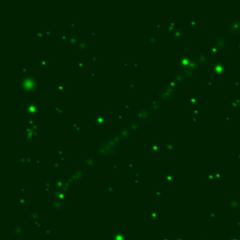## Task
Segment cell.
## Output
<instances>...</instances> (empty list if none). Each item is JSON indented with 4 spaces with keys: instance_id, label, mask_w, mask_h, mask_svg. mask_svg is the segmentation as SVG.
Instances as JSON below:
<instances>
[{
    "instance_id": "6da1fadb",
    "label": "cell",
    "mask_w": 240,
    "mask_h": 240,
    "mask_svg": "<svg viewBox=\"0 0 240 240\" xmlns=\"http://www.w3.org/2000/svg\"><path fill=\"white\" fill-rule=\"evenodd\" d=\"M38 82L34 74H26L18 81V87L24 93H34L38 88Z\"/></svg>"
},
{
    "instance_id": "7a4b0ae2",
    "label": "cell",
    "mask_w": 240,
    "mask_h": 240,
    "mask_svg": "<svg viewBox=\"0 0 240 240\" xmlns=\"http://www.w3.org/2000/svg\"><path fill=\"white\" fill-rule=\"evenodd\" d=\"M120 138L117 135V133L112 135L111 137H103L100 140V143L106 147L109 158H113L119 150V143H120Z\"/></svg>"
},
{
    "instance_id": "3957f363",
    "label": "cell",
    "mask_w": 240,
    "mask_h": 240,
    "mask_svg": "<svg viewBox=\"0 0 240 240\" xmlns=\"http://www.w3.org/2000/svg\"><path fill=\"white\" fill-rule=\"evenodd\" d=\"M154 117V111L151 108H136L135 119H137L140 123H149L153 120Z\"/></svg>"
},
{
    "instance_id": "277c9868",
    "label": "cell",
    "mask_w": 240,
    "mask_h": 240,
    "mask_svg": "<svg viewBox=\"0 0 240 240\" xmlns=\"http://www.w3.org/2000/svg\"><path fill=\"white\" fill-rule=\"evenodd\" d=\"M174 94H175V90L174 89H173V88H171V87H169V86H164V87H162L159 93H158V99L160 100V101H162V102H164V101H168V100H170V99H172L174 97Z\"/></svg>"
},
{
    "instance_id": "5b68a950",
    "label": "cell",
    "mask_w": 240,
    "mask_h": 240,
    "mask_svg": "<svg viewBox=\"0 0 240 240\" xmlns=\"http://www.w3.org/2000/svg\"><path fill=\"white\" fill-rule=\"evenodd\" d=\"M84 177H85V171H84L83 169H81L80 167H78L73 173L70 175V177H69V182H70V183L80 182L81 180H83Z\"/></svg>"
},
{
    "instance_id": "8992f818",
    "label": "cell",
    "mask_w": 240,
    "mask_h": 240,
    "mask_svg": "<svg viewBox=\"0 0 240 240\" xmlns=\"http://www.w3.org/2000/svg\"><path fill=\"white\" fill-rule=\"evenodd\" d=\"M131 131L132 130L130 129L129 126V127L124 126L121 129H119V130L117 131V135L119 136L121 141H126V140H128L131 137Z\"/></svg>"
},
{
    "instance_id": "52a82bcc",
    "label": "cell",
    "mask_w": 240,
    "mask_h": 240,
    "mask_svg": "<svg viewBox=\"0 0 240 240\" xmlns=\"http://www.w3.org/2000/svg\"><path fill=\"white\" fill-rule=\"evenodd\" d=\"M106 123H107V116H106V114L104 113H102V112H99L95 115V124H97L99 127H102Z\"/></svg>"
},
{
    "instance_id": "ba28073f",
    "label": "cell",
    "mask_w": 240,
    "mask_h": 240,
    "mask_svg": "<svg viewBox=\"0 0 240 240\" xmlns=\"http://www.w3.org/2000/svg\"><path fill=\"white\" fill-rule=\"evenodd\" d=\"M25 111L27 114H37L38 113V106L36 102H27L25 106Z\"/></svg>"
},
{
    "instance_id": "9c48e42d",
    "label": "cell",
    "mask_w": 240,
    "mask_h": 240,
    "mask_svg": "<svg viewBox=\"0 0 240 240\" xmlns=\"http://www.w3.org/2000/svg\"><path fill=\"white\" fill-rule=\"evenodd\" d=\"M149 104H150V108L153 110V111H160L161 109V106H162V103L161 101L159 99H156V98H152L149 99Z\"/></svg>"
},
{
    "instance_id": "30bf717a",
    "label": "cell",
    "mask_w": 240,
    "mask_h": 240,
    "mask_svg": "<svg viewBox=\"0 0 240 240\" xmlns=\"http://www.w3.org/2000/svg\"><path fill=\"white\" fill-rule=\"evenodd\" d=\"M171 36H172V38L174 40V41H178L179 38L181 37H183V26H179V25H176L175 29L174 30L173 33H171Z\"/></svg>"
},
{
    "instance_id": "8fae6325",
    "label": "cell",
    "mask_w": 240,
    "mask_h": 240,
    "mask_svg": "<svg viewBox=\"0 0 240 240\" xmlns=\"http://www.w3.org/2000/svg\"><path fill=\"white\" fill-rule=\"evenodd\" d=\"M149 152L153 154L154 153L160 154L161 152V146H160V144H158V142H153L149 146Z\"/></svg>"
},
{
    "instance_id": "7c38bea8",
    "label": "cell",
    "mask_w": 240,
    "mask_h": 240,
    "mask_svg": "<svg viewBox=\"0 0 240 240\" xmlns=\"http://www.w3.org/2000/svg\"><path fill=\"white\" fill-rule=\"evenodd\" d=\"M85 166L89 169H94L95 167L97 166V161L93 159L92 157H87L85 160Z\"/></svg>"
},
{
    "instance_id": "4fadbf2b",
    "label": "cell",
    "mask_w": 240,
    "mask_h": 240,
    "mask_svg": "<svg viewBox=\"0 0 240 240\" xmlns=\"http://www.w3.org/2000/svg\"><path fill=\"white\" fill-rule=\"evenodd\" d=\"M163 179L168 183H174L175 177H174V174L172 172H166L165 174L163 175Z\"/></svg>"
},
{
    "instance_id": "5bb4252c",
    "label": "cell",
    "mask_w": 240,
    "mask_h": 240,
    "mask_svg": "<svg viewBox=\"0 0 240 240\" xmlns=\"http://www.w3.org/2000/svg\"><path fill=\"white\" fill-rule=\"evenodd\" d=\"M88 45L89 44H88V42L85 39H80L79 42H78V44H77V48L80 51H84V50H85V49L88 48Z\"/></svg>"
},
{
    "instance_id": "9a60e30c",
    "label": "cell",
    "mask_w": 240,
    "mask_h": 240,
    "mask_svg": "<svg viewBox=\"0 0 240 240\" xmlns=\"http://www.w3.org/2000/svg\"><path fill=\"white\" fill-rule=\"evenodd\" d=\"M129 128L130 129L132 130V131H136V132H138L139 130H140V122L137 120V119H133V121L130 123V125H129Z\"/></svg>"
},
{
    "instance_id": "2e32d148",
    "label": "cell",
    "mask_w": 240,
    "mask_h": 240,
    "mask_svg": "<svg viewBox=\"0 0 240 240\" xmlns=\"http://www.w3.org/2000/svg\"><path fill=\"white\" fill-rule=\"evenodd\" d=\"M164 148L168 153H174L175 151V145H174V142H169L168 141V142H166V145H165Z\"/></svg>"
},
{
    "instance_id": "e0dca14e",
    "label": "cell",
    "mask_w": 240,
    "mask_h": 240,
    "mask_svg": "<svg viewBox=\"0 0 240 240\" xmlns=\"http://www.w3.org/2000/svg\"><path fill=\"white\" fill-rule=\"evenodd\" d=\"M68 42H69V44H70L71 46H72V45H77L78 42H79L78 38H77V35H76L75 33L71 34L70 37H69V41H68Z\"/></svg>"
},
{
    "instance_id": "ac0fdd59",
    "label": "cell",
    "mask_w": 240,
    "mask_h": 240,
    "mask_svg": "<svg viewBox=\"0 0 240 240\" xmlns=\"http://www.w3.org/2000/svg\"><path fill=\"white\" fill-rule=\"evenodd\" d=\"M176 27V24L175 22H168L166 24V31L167 33H173L174 30Z\"/></svg>"
},
{
    "instance_id": "d6986e66",
    "label": "cell",
    "mask_w": 240,
    "mask_h": 240,
    "mask_svg": "<svg viewBox=\"0 0 240 240\" xmlns=\"http://www.w3.org/2000/svg\"><path fill=\"white\" fill-rule=\"evenodd\" d=\"M64 90H65V84L63 82L58 83L56 86V91L57 93H62L64 92Z\"/></svg>"
},
{
    "instance_id": "ffe728a7",
    "label": "cell",
    "mask_w": 240,
    "mask_h": 240,
    "mask_svg": "<svg viewBox=\"0 0 240 240\" xmlns=\"http://www.w3.org/2000/svg\"><path fill=\"white\" fill-rule=\"evenodd\" d=\"M158 41V36L156 34H150L149 35V44L150 45H155Z\"/></svg>"
},
{
    "instance_id": "44dd1931",
    "label": "cell",
    "mask_w": 240,
    "mask_h": 240,
    "mask_svg": "<svg viewBox=\"0 0 240 240\" xmlns=\"http://www.w3.org/2000/svg\"><path fill=\"white\" fill-rule=\"evenodd\" d=\"M188 61H189V60H188V57L183 56H180V57H179V60L177 61V63L180 64L181 66H185L186 64L188 63Z\"/></svg>"
},
{
    "instance_id": "7402d4cb",
    "label": "cell",
    "mask_w": 240,
    "mask_h": 240,
    "mask_svg": "<svg viewBox=\"0 0 240 240\" xmlns=\"http://www.w3.org/2000/svg\"><path fill=\"white\" fill-rule=\"evenodd\" d=\"M69 37H70V35H68L67 33H60V34H59V38H60V40H61L62 42H67V41H69Z\"/></svg>"
},
{
    "instance_id": "603a6c76",
    "label": "cell",
    "mask_w": 240,
    "mask_h": 240,
    "mask_svg": "<svg viewBox=\"0 0 240 240\" xmlns=\"http://www.w3.org/2000/svg\"><path fill=\"white\" fill-rule=\"evenodd\" d=\"M53 110H54V112L56 113V114H64V113H65L64 109H63L62 107H60V106H55V107L53 108Z\"/></svg>"
},
{
    "instance_id": "cb8c5ba5",
    "label": "cell",
    "mask_w": 240,
    "mask_h": 240,
    "mask_svg": "<svg viewBox=\"0 0 240 240\" xmlns=\"http://www.w3.org/2000/svg\"><path fill=\"white\" fill-rule=\"evenodd\" d=\"M35 36L37 38H43L45 37V31L43 29H37L35 31Z\"/></svg>"
},
{
    "instance_id": "d4e9b609",
    "label": "cell",
    "mask_w": 240,
    "mask_h": 240,
    "mask_svg": "<svg viewBox=\"0 0 240 240\" xmlns=\"http://www.w3.org/2000/svg\"><path fill=\"white\" fill-rule=\"evenodd\" d=\"M174 78L178 82V83H183L184 81H183V75L180 73V72H176V73L174 74Z\"/></svg>"
},
{
    "instance_id": "484cf974",
    "label": "cell",
    "mask_w": 240,
    "mask_h": 240,
    "mask_svg": "<svg viewBox=\"0 0 240 240\" xmlns=\"http://www.w3.org/2000/svg\"><path fill=\"white\" fill-rule=\"evenodd\" d=\"M72 130L74 132H80L82 130V127L79 123H73L72 124Z\"/></svg>"
},
{
    "instance_id": "4316f807",
    "label": "cell",
    "mask_w": 240,
    "mask_h": 240,
    "mask_svg": "<svg viewBox=\"0 0 240 240\" xmlns=\"http://www.w3.org/2000/svg\"><path fill=\"white\" fill-rule=\"evenodd\" d=\"M129 88L131 89V90H134L137 88V82L136 81H133V80H130L129 82Z\"/></svg>"
},
{
    "instance_id": "83f0119b",
    "label": "cell",
    "mask_w": 240,
    "mask_h": 240,
    "mask_svg": "<svg viewBox=\"0 0 240 240\" xmlns=\"http://www.w3.org/2000/svg\"><path fill=\"white\" fill-rule=\"evenodd\" d=\"M64 184H65V180H63V179H56V188H63V187H64Z\"/></svg>"
},
{
    "instance_id": "f1b7e54d",
    "label": "cell",
    "mask_w": 240,
    "mask_h": 240,
    "mask_svg": "<svg viewBox=\"0 0 240 240\" xmlns=\"http://www.w3.org/2000/svg\"><path fill=\"white\" fill-rule=\"evenodd\" d=\"M47 65H48V62H47V60L46 59H40L39 61H38V68H46L47 67Z\"/></svg>"
},
{
    "instance_id": "f546056e",
    "label": "cell",
    "mask_w": 240,
    "mask_h": 240,
    "mask_svg": "<svg viewBox=\"0 0 240 240\" xmlns=\"http://www.w3.org/2000/svg\"><path fill=\"white\" fill-rule=\"evenodd\" d=\"M119 169H120V165H119V163H118V162L113 161V162H112L111 163V170L112 171H118Z\"/></svg>"
},
{
    "instance_id": "4dcf8cb0",
    "label": "cell",
    "mask_w": 240,
    "mask_h": 240,
    "mask_svg": "<svg viewBox=\"0 0 240 240\" xmlns=\"http://www.w3.org/2000/svg\"><path fill=\"white\" fill-rule=\"evenodd\" d=\"M89 59H90V62L92 64H97L99 62V56L97 55H91L89 56Z\"/></svg>"
},
{
    "instance_id": "1f68e13d",
    "label": "cell",
    "mask_w": 240,
    "mask_h": 240,
    "mask_svg": "<svg viewBox=\"0 0 240 240\" xmlns=\"http://www.w3.org/2000/svg\"><path fill=\"white\" fill-rule=\"evenodd\" d=\"M51 188H52V181H51V180H48V181H46L45 184H44V189L47 190V191H49V190H51Z\"/></svg>"
},
{
    "instance_id": "d6a6232c",
    "label": "cell",
    "mask_w": 240,
    "mask_h": 240,
    "mask_svg": "<svg viewBox=\"0 0 240 240\" xmlns=\"http://www.w3.org/2000/svg\"><path fill=\"white\" fill-rule=\"evenodd\" d=\"M162 26H163V23H162L161 21H159V22H157V23L154 24V28H155V29H161Z\"/></svg>"
},
{
    "instance_id": "836d02e7",
    "label": "cell",
    "mask_w": 240,
    "mask_h": 240,
    "mask_svg": "<svg viewBox=\"0 0 240 240\" xmlns=\"http://www.w3.org/2000/svg\"><path fill=\"white\" fill-rule=\"evenodd\" d=\"M76 65H77V67H78V68H84V67H85V61L84 59H80V60H78V61H77Z\"/></svg>"
},
{
    "instance_id": "e575fe53",
    "label": "cell",
    "mask_w": 240,
    "mask_h": 240,
    "mask_svg": "<svg viewBox=\"0 0 240 240\" xmlns=\"http://www.w3.org/2000/svg\"><path fill=\"white\" fill-rule=\"evenodd\" d=\"M68 24H69L72 29H76V27H77V22H76V21H71V22L68 23Z\"/></svg>"
},
{
    "instance_id": "d590c367",
    "label": "cell",
    "mask_w": 240,
    "mask_h": 240,
    "mask_svg": "<svg viewBox=\"0 0 240 240\" xmlns=\"http://www.w3.org/2000/svg\"><path fill=\"white\" fill-rule=\"evenodd\" d=\"M98 34H99L98 30H90L89 31V37L90 38H96L98 36Z\"/></svg>"
},
{
    "instance_id": "8d00e7d4",
    "label": "cell",
    "mask_w": 240,
    "mask_h": 240,
    "mask_svg": "<svg viewBox=\"0 0 240 240\" xmlns=\"http://www.w3.org/2000/svg\"><path fill=\"white\" fill-rule=\"evenodd\" d=\"M123 109H124V111H130V110H131V106L129 105V103L125 102V103L123 104Z\"/></svg>"
},
{
    "instance_id": "74e56055",
    "label": "cell",
    "mask_w": 240,
    "mask_h": 240,
    "mask_svg": "<svg viewBox=\"0 0 240 240\" xmlns=\"http://www.w3.org/2000/svg\"><path fill=\"white\" fill-rule=\"evenodd\" d=\"M106 190H107L109 193H113V192H114V188H113L112 185H107V186H106Z\"/></svg>"
},
{
    "instance_id": "f35d334b",
    "label": "cell",
    "mask_w": 240,
    "mask_h": 240,
    "mask_svg": "<svg viewBox=\"0 0 240 240\" xmlns=\"http://www.w3.org/2000/svg\"><path fill=\"white\" fill-rule=\"evenodd\" d=\"M52 165H53V167H54L56 170H59V169H60V162H58V161H53V162H52Z\"/></svg>"
},
{
    "instance_id": "ab89813d",
    "label": "cell",
    "mask_w": 240,
    "mask_h": 240,
    "mask_svg": "<svg viewBox=\"0 0 240 240\" xmlns=\"http://www.w3.org/2000/svg\"><path fill=\"white\" fill-rule=\"evenodd\" d=\"M21 72H22V73H24V75L29 74V69H28V68H23V69L21 70Z\"/></svg>"
},
{
    "instance_id": "60d3db41",
    "label": "cell",
    "mask_w": 240,
    "mask_h": 240,
    "mask_svg": "<svg viewBox=\"0 0 240 240\" xmlns=\"http://www.w3.org/2000/svg\"><path fill=\"white\" fill-rule=\"evenodd\" d=\"M53 35L51 30H45V38H51Z\"/></svg>"
},
{
    "instance_id": "b9f144b4",
    "label": "cell",
    "mask_w": 240,
    "mask_h": 240,
    "mask_svg": "<svg viewBox=\"0 0 240 240\" xmlns=\"http://www.w3.org/2000/svg\"><path fill=\"white\" fill-rule=\"evenodd\" d=\"M133 176H135V178H140L141 176V172L140 171H135L133 173Z\"/></svg>"
},
{
    "instance_id": "7bdbcfd3",
    "label": "cell",
    "mask_w": 240,
    "mask_h": 240,
    "mask_svg": "<svg viewBox=\"0 0 240 240\" xmlns=\"http://www.w3.org/2000/svg\"><path fill=\"white\" fill-rule=\"evenodd\" d=\"M34 161H35L36 165H38H38H39V164H40V163L42 162V160H41L40 158H36V159L34 160Z\"/></svg>"
},
{
    "instance_id": "ee69618b",
    "label": "cell",
    "mask_w": 240,
    "mask_h": 240,
    "mask_svg": "<svg viewBox=\"0 0 240 240\" xmlns=\"http://www.w3.org/2000/svg\"><path fill=\"white\" fill-rule=\"evenodd\" d=\"M132 67H133V68H137V69H139V68L141 67V64H140L139 62H133V63H132Z\"/></svg>"
},
{
    "instance_id": "f6af8a7d",
    "label": "cell",
    "mask_w": 240,
    "mask_h": 240,
    "mask_svg": "<svg viewBox=\"0 0 240 240\" xmlns=\"http://www.w3.org/2000/svg\"><path fill=\"white\" fill-rule=\"evenodd\" d=\"M161 194H162V190H161L160 188H159L158 190L155 191V195H156V196H161Z\"/></svg>"
},
{
    "instance_id": "bcb514c9",
    "label": "cell",
    "mask_w": 240,
    "mask_h": 240,
    "mask_svg": "<svg viewBox=\"0 0 240 240\" xmlns=\"http://www.w3.org/2000/svg\"><path fill=\"white\" fill-rule=\"evenodd\" d=\"M56 154H58L59 156L61 155V156H63V154H64V150L63 149H56Z\"/></svg>"
},
{
    "instance_id": "7dc6e473",
    "label": "cell",
    "mask_w": 240,
    "mask_h": 240,
    "mask_svg": "<svg viewBox=\"0 0 240 240\" xmlns=\"http://www.w3.org/2000/svg\"><path fill=\"white\" fill-rule=\"evenodd\" d=\"M31 140H32V139H31L30 137H27V136H25V137H24V142H25L26 144H29Z\"/></svg>"
},
{
    "instance_id": "c3c4849f",
    "label": "cell",
    "mask_w": 240,
    "mask_h": 240,
    "mask_svg": "<svg viewBox=\"0 0 240 240\" xmlns=\"http://www.w3.org/2000/svg\"><path fill=\"white\" fill-rule=\"evenodd\" d=\"M123 65H124L125 68H128V67H129V61H128V60H125V61L123 62Z\"/></svg>"
},
{
    "instance_id": "681fc988",
    "label": "cell",
    "mask_w": 240,
    "mask_h": 240,
    "mask_svg": "<svg viewBox=\"0 0 240 240\" xmlns=\"http://www.w3.org/2000/svg\"><path fill=\"white\" fill-rule=\"evenodd\" d=\"M116 118H117V119H123V118H124V115H123L122 113H119V114L116 115Z\"/></svg>"
},
{
    "instance_id": "f907efd6",
    "label": "cell",
    "mask_w": 240,
    "mask_h": 240,
    "mask_svg": "<svg viewBox=\"0 0 240 240\" xmlns=\"http://www.w3.org/2000/svg\"><path fill=\"white\" fill-rule=\"evenodd\" d=\"M140 182H141L140 178H134V180H133V183H136V184H139Z\"/></svg>"
},
{
    "instance_id": "816d5d0a",
    "label": "cell",
    "mask_w": 240,
    "mask_h": 240,
    "mask_svg": "<svg viewBox=\"0 0 240 240\" xmlns=\"http://www.w3.org/2000/svg\"><path fill=\"white\" fill-rule=\"evenodd\" d=\"M89 75H91V76H97L98 75V72H96V71H91Z\"/></svg>"
},
{
    "instance_id": "f5cc1de1",
    "label": "cell",
    "mask_w": 240,
    "mask_h": 240,
    "mask_svg": "<svg viewBox=\"0 0 240 240\" xmlns=\"http://www.w3.org/2000/svg\"><path fill=\"white\" fill-rule=\"evenodd\" d=\"M128 167H129V169H133V167L134 166H133V164H132L131 162H129V163H128Z\"/></svg>"
},
{
    "instance_id": "db71d44e",
    "label": "cell",
    "mask_w": 240,
    "mask_h": 240,
    "mask_svg": "<svg viewBox=\"0 0 240 240\" xmlns=\"http://www.w3.org/2000/svg\"><path fill=\"white\" fill-rule=\"evenodd\" d=\"M60 160H61V161H65V158H64L63 156H61V157H60Z\"/></svg>"
},
{
    "instance_id": "11a10c76",
    "label": "cell",
    "mask_w": 240,
    "mask_h": 240,
    "mask_svg": "<svg viewBox=\"0 0 240 240\" xmlns=\"http://www.w3.org/2000/svg\"><path fill=\"white\" fill-rule=\"evenodd\" d=\"M32 160L31 159H28V158H26V162H29V161H31Z\"/></svg>"
}]
</instances>
